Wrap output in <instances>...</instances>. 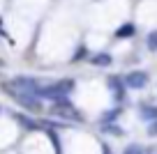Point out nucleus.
I'll return each instance as SVG.
<instances>
[{"mask_svg":"<svg viewBox=\"0 0 157 154\" xmlns=\"http://www.w3.org/2000/svg\"><path fill=\"white\" fill-rule=\"evenodd\" d=\"M150 134H152V136H157V120L150 124Z\"/></svg>","mask_w":157,"mask_h":154,"instance_id":"1a4fd4ad","label":"nucleus"},{"mask_svg":"<svg viewBox=\"0 0 157 154\" xmlns=\"http://www.w3.org/2000/svg\"><path fill=\"white\" fill-rule=\"evenodd\" d=\"M141 117L143 120H157V108H143Z\"/></svg>","mask_w":157,"mask_h":154,"instance_id":"423d86ee","label":"nucleus"},{"mask_svg":"<svg viewBox=\"0 0 157 154\" xmlns=\"http://www.w3.org/2000/svg\"><path fill=\"white\" fill-rule=\"evenodd\" d=\"M56 113H58L60 117H69V120H81V115L76 113V108H74V106H69V104H67V99L56 101Z\"/></svg>","mask_w":157,"mask_h":154,"instance_id":"f03ea898","label":"nucleus"},{"mask_svg":"<svg viewBox=\"0 0 157 154\" xmlns=\"http://www.w3.org/2000/svg\"><path fill=\"white\" fill-rule=\"evenodd\" d=\"M72 87H74L72 81H60V83H53V85L39 87V97L51 99V101H63V99H67V94L72 92Z\"/></svg>","mask_w":157,"mask_h":154,"instance_id":"f257e3e1","label":"nucleus"},{"mask_svg":"<svg viewBox=\"0 0 157 154\" xmlns=\"http://www.w3.org/2000/svg\"><path fill=\"white\" fill-rule=\"evenodd\" d=\"M93 64H97V67H109V64H111V55L109 53H97L93 58Z\"/></svg>","mask_w":157,"mask_h":154,"instance_id":"20e7f679","label":"nucleus"},{"mask_svg":"<svg viewBox=\"0 0 157 154\" xmlns=\"http://www.w3.org/2000/svg\"><path fill=\"white\" fill-rule=\"evenodd\" d=\"M129 35H134V25H123V28H118V37H129Z\"/></svg>","mask_w":157,"mask_h":154,"instance_id":"39448f33","label":"nucleus"},{"mask_svg":"<svg viewBox=\"0 0 157 154\" xmlns=\"http://www.w3.org/2000/svg\"><path fill=\"white\" fill-rule=\"evenodd\" d=\"M148 48H150V51L157 48V30H152V32L148 35Z\"/></svg>","mask_w":157,"mask_h":154,"instance_id":"0eeeda50","label":"nucleus"},{"mask_svg":"<svg viewBox=\"0 0 157 154\" xmlns=\"http://www.w3.org/2000/svg\"><path fill=\"white\" fill-rule=\"evenodd\" d=\"M125 154H141V147H136V145H132V147H127V152Z\"/></svg>","mask_w":157,"mask_h":154,"instance_id":"6e6552de","label":"nucleus"},{"mask_svg":"<svg viewBox=\"0 0 157 154\" xmlns=\"http://www.w3.org/2000/svg\"><path fill=\"white\" fill-rule=\"evenodd\" d=\"M125 83H127L129 87H134V90H141V87H146L148 76H146L143 72H132L127 78H125Z\"/></svg>","mask_w":157,"mask_h":154,"instance_id":"7ed1b4c3","label":"nucleus"}]
</instances>
